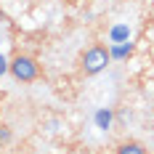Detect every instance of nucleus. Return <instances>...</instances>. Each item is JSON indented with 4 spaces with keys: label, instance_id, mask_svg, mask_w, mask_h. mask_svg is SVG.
<instances>
[{
    "label": "nucleus",
    "instance_id": "1",
    "mask_svg": "<svg viewBox=\"0 0 154 154\" xmlns=\"http://www.w3.org/2000/svg\"><path fill=\"white\" fill-rule=\"evenodd\" d=\"M8 72L14 75L16 82H35V80H40V64L29 53H16L8 61Z\"/></svg>",
    "mask_w": 154,
    "mask_h": 154
},
{
    "label": "nucleus",
    "instance_id": "2",
    "mask_svg": "<svg viewBox=\"0 0 154 154\" xmlns=\"http://www.w3.org/2000/svg\"><path fill=\"white\" fill-rule=\"evenodd\" d=\"M112 61V53H109V48L104 45H91L82 56H80V72L85 77H93L98 75V72H104Z\"/></svg>",
    "mask_w": 154,
    "mask_h": 154
},
{
    "label": "nucleus",
    "instance_id": "3",
    "mask_svg": "<svg viewBox=\"0 0 154 154\" xmlns=\"http://www.w3.org/2000/svg\"><path fill=\"white\" fill-rule=\"evenodd\" d=\"M114 154H146V146H143L141 141H136V138H128V141H122V143H117Z\"/></svg>",
    "mask_w": 154,
    "mask_h": 154
},
{
    "label": "nucleus",
    "instance_id": "4",
    "mask_svg": "<svg viewBox=\"0 0 154 154\" xmlns=\"http://www.w3.org/2000/svg\"><path fill=\"white\" fill-rule=\"evenodd\" d=\"M96 120H98V125H101V128L106 130V128H109V122H112V114H109V112H98V117H96Z\"/></svg>",
    "mask_w": 154,
    "mask_h": 154
},
{
    "label": "nucleus",
    "instance_id": "5",
    "mask_svg": "<svg viewBox=\"0 0 154 154\" xmlns=\"http://www.w3.org/2000/svg\"><path fill=\"white\" fill-rule=\"evenodd\" d=\"M5 143H11V128H0V146H5Z\"/></svg>",
    "mask_w": 154,
    "mask_h": 154
},
{
    "label": "nucleus",
    "instance_id": "6",
    "mask_svg": "<svg viewBox=\"0 0 154 154\" xmlns=\"http://www.w3.org/2000/svg\"><path fill=\"white\" fill-rule=\"evenodd\" d=\"M112 37H114V40H120V37H128V29H125V27H117V29L112 32Z\"/></svg>",
    "mask_w": 154,
    "mask_h": 154
},
{
    "label": "nucleus",
    "instance_id": "7",
    "mask_svg": "<svg viewBox=\"0 0 154 154\" xmlns=\"http://www.w3.org/2000/svg\"><path fill=\"white\" fill-rule=\"evenodd\" d=\"M5 69H8V61H5V59H3V56H0V75H3V72H5Z\"/></svg>",
    "mask_w": 154,
    "mask_h": 154
}]
</instances>
